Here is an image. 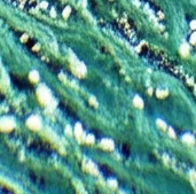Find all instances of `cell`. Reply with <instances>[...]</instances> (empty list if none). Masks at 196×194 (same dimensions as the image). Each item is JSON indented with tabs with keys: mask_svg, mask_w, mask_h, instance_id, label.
Segmentation results:
<instances>
[{
	"mask_svg": "<svg viewBox=\"0 0 196 194\" xmlns=\"http://www.w3.org/2000/svg\"><path fill=\"white\" fill-rule=\"evenodd\" d=\"M12 79H13L14 84H15L19 89H21V90H23V89H26V87H28V85L25 84V80H23L22 78L15 77V76H13V75H12Z\"/></svg>",
	"mask_w": 196,
	"mask_h": 194,
	"instance_id": "1",
	"label": "cell"
},
{
	"mask_svg": "<svg viewBox=\"0 0 196 194\" xmlns=\"http://www.w3.org/2000/svg\"><path fill=\"white\" fill-rule=\"evenodd\" d=\"M61 108H62V110L64 112V113H67L68 115H70V116L75 117L76 115H75V113H72L71 110H70V108H68L67 106H63V105H61Z\"/></svg>",
	"mask_w": 196,
	"mask_h": 194,
	"instance_id": "2",
	"label": "cell"
}]
</instances>
